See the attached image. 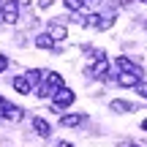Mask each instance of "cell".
<instances>
[{
	"mask_svg": "<svg viewBox=\"0 0 147 147\" xmlns=\"http://www.w3.org/2000/svg\"><path fill=\"white\" fill-rule=\"evenodd\" d=\"M60 87H65L63 76H60L57 71H47V76H44V82L36 87V93H38V98H55V93H57Z\"/></svg>",
	"mask_w": 147,
	"mask_h": 147,
	"instance_id": "1",
	"label": "cell"
},
{
	"mask_svg": "<svg viewBox=\"0 0 147 147\" xmlns=\"http://www.w3.org/2000/svg\"><path fill=\"white\" fill-rule=\"evenodd\" d=\"M74 101H76V93H74L71 87H60L57 93H55V98H52V106L55 109H65V106H71Z\"/></svg>",
	"mask_w": 147,
	"mask_h": 147,
	"instance_id": "2",
	"label": "cell"
},
{
	"mask_svg": "<svg viewBox=\"0 0 147 147\" xmlns=\"http://www.w3.org/2000/svg\"><path fill=\"white\" fill-rule=\"evenodd\" d=\"M19 8H22V5L16 3V0L3 3V14H0V19H3L5 25H16V22H19Z\"/></svg>",
	"mask_w": 147,
	"mask_h": 147,
	"instance_id": "3",
	"label": "cell"
},
{
	"mask_svg": "<svg viewBox=\"0 0 147 147\" xmlns=\"http://www.w3.org/2000/svg\"><path fill=\"white\" fill-rule=\"evenodd\" d=\"M139 82H142V68H136V71H120V74H117V84H120V87H136Z\"/></svg>",
	"mask_w": 147,
	"mask_h": 147,
	"instance_id": "4",
	"label": "cell"
},
{
	"mask_svg": "<svg viewBox=\"0 0 147 147\" xmlns=\"http://www.w3.org/2000/svg\"><path fill=\"white\" fill-rule=\"evenodd\" d=\"M84 74H90V76H95V79H106V74H109V63H106V57L98 60L93 68H87Z\"/></svg>",
	"mask_w": 147,
	"mask_h": 147,
	"instance_id": "5",
	"label": "cell"
},
{
	"mask_svg": "<svg viewBox=\"0 0 147 147\" xmlns=\"http://www.w3.org/2000/svg\"><path fill=\"white\" fill-rule=\"evenodd\" d=\"M11 87H14L19 95H30V93H33V84L27 82V76H16L14 82H11Z\"/></svg>",
	"mask_w": 147,
	"mask_h": 147,
	"instance_id": "6",
	"label": "cell"
},
{
	"mask_svg": "<svg viewBox=\"0 0 147 147\" xmlns=\"http://www.w3.org/2000/svg\"><path fill=\"white\" fill-rule=\"evenodd\" d=\"M33 128H36V134H38L41 139H47L49 134H52V125H49L44 117H33Z\"/></svg>",
	"mask_w": 147,
	"mask_h": 147,
	"instance_id": "7",
	"label": "cell"
},
{
	"mask_svg": "<svg viewBox=\"0 0 147 147\" xmlns=\"http://www.w3.org/2000/svg\"><path fill=\"white\" fill-rule=\"evenodd\" d=\"M55 38L49 36V33H41V36H36V47L38 49H47V52H55Z\"/></svg>",
	"mask_w": 147,
	"mask_h": 147,
	"instance_id": "8",
	"label": "cell"
},
{
	"mask_svg": "<svg viewBox=\"0 0 147 147\" xmlns=\"http://www.w3.org/2000/svg\"><path fill=\"white\" fill-rule=\"evenodd\" d=\"M82 123H84V115H74V112L60 117V125L63 128H76V125H82Z\"/></svg>",
	"mask_w": 147,
	"mask_h": 147,
	"instance_id": "9",
	"label": "cell"
},
{
	"mask_svg": "<svg viewBox=\"0 0 147 147\" xmlns=\"http://www.w3.org/2000/svg\"><path fill=\"white\" fill-rule=\"evenodd\" d=\"M49 36H52L55 41H63V38L68 36V30L63 27V22H52V25H49Z\"/></svg>",
	"mask_w": 147,
	"mask_h": 147,
	"instance_id": "10",
	"label": "cell"
},
{
	"mask_svg": "<svg viewBox=\"0 0 147 147\" xmlns=\"http://www.w3.org/2000/svg\"><path fill=\"white\" fill-rule=\"evenodd\" d=\"M5 120H11V123H19L22 120V117H25V112H22L19 109V106H14V104H8V106H5Z\"/></svg>",
	"mask_w": 147,
	"mask_h": 147,
	"instance_id": "11",
	"label": "cell"
},
{
	"mask_svg": "<svg viewBox=\"0 0 147 147\" xmlns=\"http://www.w3.org/2000/svg\"><path fill=\"white\" fill-rule=\"evenodd\" d=\"M109 109L117 112V115H125V112H134V104H128V101H120V98H117V101H112V104H109Z\"/></svg>",
	"mask_w": 147,
	"mask_h": 147,
	"instance_id": "12",
	"label": "cell"
},
{
	"mask_svg": "<svg viewBox=\"0 0 147 147\" xmlns=\"http://www.w3.org/2000/svg\"><path fill=\"white\" fill-rule=\"evenodd\" d=\"M115 65H117V68H120V71H136V68H139V65H134L131 60L125 57V55H120V57L115 60Z\"/></svg>",
	"mask_w": 147,
	"mask_h": 147,
	"instance_id": "13",
	"label": "cell"
},
{
	"mask_svg": "<svg viewBox=\"0 0 147 147\" xmlns=\"http://www.w3.org/2000/svg\"><path fill=\"white\" fill-rule=\"evenodd\" d=\"M63 5L71 11V14H76V11H82V0H63Z\"/></svg>",
	"mask_w": 147,
	"mask_h": 147,
	"instance_id": "14",
	"label": "cell"
},
{
	"mask_svg": "<svg viewBox=\"0 0 147 147\" xmlns=\"http://www.w3.org/2000/svg\"><path fill=\"white\" fill-rule=\"evenodd\" d=\"M136 93L142 95V98H147V82H139L136 84Z\"/></svg>",
	"mask_w": 147,
	"mask_h": 147,
	"instance_id": "15",
	"label": "cell"
},
{
	"mask_svg": "<svg viewBox=\"0 0 147 147\" xmlns=\"http://www.w3.org/2000/svg\"><path fill=\"white\" fill-rule=\"evenodd\" d=\"M5 68H8V57H5V55H0V74H3Z\"/></svg>",
	"mask_w": 147,
	"mask_h": 147,
	"instance_id": "16",
	"label": "cell"
},
{
	"mask_svg": "<svg viewBox=\"0 0 147 147\" xmlns=\"http://www.w3.org/2000/svg\"><path fill=\"white\" fill-rule=\"evenodd\" d=\"M5 106H8V101H5V98H3V95H0V117H3V115H5Z\"/></svg>",
	"mask_w": 147,
	"mask_h": 147,
	"instance_id": "17",
	"label": "cell"
},
{
	"mask_svg": "<svg viewBox=\"0 0 147 147\" xmlns=\"http://www.w3.org/2000/svg\"><path fill=\"white\" fill-rule=\"evenodd\" d=\"M52 5V0H38V8H49Z\"/></svg>",
	"mask_w": 147,
	"mask_h": 147,
	"instance_id": "18",
	"label": "cell"
},
{
	"mask_svg": "<svg viewBox=\"0 0 147 147\" xmlns=\"http://www.w3.org/2000/svg\"><path fill=\"white\" fill-rule=\"evenodd\" d=\"M120 147H139V144H136V142H123Z\"/></svg>",
	"mask_w": 147,
	"mask_h": 147,
	"instance_id": "19",
	"label": "cell"
},
{
	"mask_svg": "<svg viewBox=\"0 0 147 147\" xmlns=\"http://www.w3.org/2000/svg\"><path fill=\"white\" fill-rule=\"evenodd\" d=\"M16 3H19L22 8H25V5H30V0H16Z\"/></svg>",
	"mask_w": 147,
	"mask_h": 147,
	"instance_id": "20",
	"label": "cell"
},
{
	"mask_svg": "<svg viewBox=\"0 0 147 147\" xmlns=\"http://www.w3.org/2000/svg\"><path fill=\"white\" fill-rule=\"evenodd\" d=\"M57 147H74V144H71V142H60Z\"/></svg>",
	"mask_w": 147,
	"mask_h": 147,
	"instance_id": "21",
	"label": "cell"
},
{
	"mask_svg": "<svg viewBox=\"0 0 147 147\" xmlns=\"http://www.w3.org/2000/svg\"><path fill=\"white\" fill-rule=\"evenodd\" d=\"M142 131H147V120H142Z\"/></svg>",
	"mask_w": 147,
	"mask_h": 147,
	"instance_id": "22",
	"label": "cell"
},
{
	"mask_svg": "<svg viewBox=\"0 0 147 147\" xmlns=\"http://www.w3.org/2000/svg\"><path fill=\"white\" fill-rule=\"evenodd\" d=\"M0 14H3V3H0Z\"/></svg>",
	"mask_w": 147,
	"mask_h": 147,
	"instance_id": "23",
	"label": "cell"
},
{
	"mask_svg": "<svg viewBox=\"0 0 147 147\" xmlns=\"http://www.w3.org/2000/svg\"><path fill=\"white\" fill-rule=\"evenodd\" d=\"M142 3H147V0H142Z\"/></svg>",
	"mask_w": 147,
	"mask_h": 147,
	"instance_id": "24",
	"label": "cell"
}]
</instances>
